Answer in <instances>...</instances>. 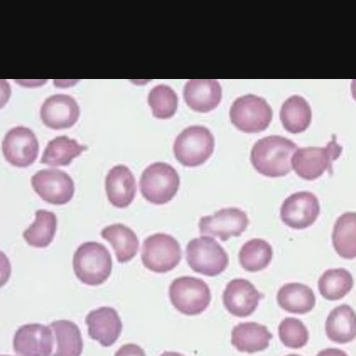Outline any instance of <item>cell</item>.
<instances>
[{"label":"cell","instance_id":"1","mask_svg":"<svg viewBox=\"0 0 356 356\" xmlns=\"http://www.w3.org/2000/svg\"><path fill=\"white\" fill-rule=\"evenodd\" d=\"M298 146L288 138L270 136L258 140L251 151V163L258 173L268 177L289 175Z\"/></svg>","mask_w":356,"mask_h":356},{"label":"cell","instance_id":"2","mask_svg":"<svg viewBox=\"0 0 356 356\" xmlns=\"http://www.w3.org/2000/svg\"><path fill=\"white\" fill-rule=\"evenodd\" d=\"M111 252L100 243L91 242L80 245L73 257V268L76 277L89 286L105 283L112 272Z\"/></svg>","mask_w":356,"mask_h":356},{"label":"cell","instance_id":"3","mask_svg":"<svg viewBox=\"0 0 356 356\" xmlns=\"http://www.w3.org/2000/svg\"><path fill=\"white\" fill-rule=\"evenodd\" d=\"M215 150V138L209 129L201 125L189 126L176 138L175 158L186 168L203 165Z\"/></svg>","mask_w":356,"mask_h":356},{"label":"cell","instance_id":"4","mask_svg":"<svg viewBox=\"0 0 356 356\" xmlns=\"http://www.w3.org/2000/svg\"><path fill=\"white\" fill-rule=\"evenodd\" d=\"M180 187V177L171 165L153 163L143 172L140 188L143 197L156 205L168 204L176 196Z\"/></svg>","mask_w":356,"mask_h":356},{"label":"cell","instance_id":"5","mask_svg":"<svg viewBox=\"0 0 356 356\" xmlns=\"http://www.w3.org/2000/svg\"><path fill=\"white\" fill-rule=\"evenodd\" d=\"M343 147L337 143L336 136L325 147H306L297 150L291 165L298 176L307 181H314L325 171L332 173V163L340 158Z\"/></svg>","mask_w":356,"mask_h":356},{"label":"cell","instance_id":"6","mask_svg":"<svg viewBox=\"0 0 356 356\" xmlns=\"http://www.w3.org/2000/svg\"><path fill=\"white\" fill-rule=\"evenodd\" d=\"M186 260L195 273L210 277L220 275L229 265L226 250L208 236L193 238L188 243Z\"/></svg>","mask_w":356,"mask_h":356},{"label":"cell","instance_id":"7","mask_svg":"<svg viewBox=\"0 0 356 356\" xmlns=\"http://www.w3.org/2000/svg\"><path fill=\"white\" fill-rule=\"evenodd\" d=\"M169 296L172 305L188 316L202 314L211 300L209 285L202 279L193 277L175 279L170 286Z\"/></svg>","mask_w":356,"mask_h":356},{"label":"cell","instance_id":"8","mask_svg":"<svg viewBox=\"0 0 356 356\" xmlns=\"http://www.w3.org/2000/svg\"><path fill=\"white\" fill-rule=\"evenodd\" d=\"M229 116L238 130L245 134H259L271 124L273 110L263 97L247 95L234 102Z\"/></svg>","mask_w":356,"mask_h":356},{"label":"cell","instance_id":"9","mask_svg":"<svg viewBox=\"0 0 356 356\" xmlns=\"http://www.w3.org/2000/svg\"><path fill=\"white\" fill-rule=\"evenodd\" d=\"M179 243L170 234L158 233L145 239L142 248V261L150 271L166 273L172 271L181 261Z\"/></svg>","mask_w":356,"mask_h":356},{"label":"cell","instance_id":"10","mask_svg":"<svg viewBox=\"0 0 356 356\" xmlns=\"http://www.w3.org/2000/svg\"><path fill=\"white\" fill-rule=\"evenodd\" d=\"M31 184L38 196L51 204L64 205L74 196V181L60 170H40L32 177Z\"/></svg>","mask_w":356,"mask_h":356},{"label":"cell","instance_id":"11","mask_svg":"<svg viewBox=\"0 0 356 356\" xmlns=\"http://www.w3.org/2000/svg\"><path fill=\"white\" fill-rule=\"evenodd\" d=\"M250 223L245 212L237 208L223 209L213 216L201 218L200 233L219 238L227 242L232 237H239L245 232Z\"/></svg>","mask_w":356,"mask_h":356},{"label":"cell","instance_id":"12","mask_svg":"<svg viewBox=\"0 0 356 356\" xmlns=\"http://www.w3.org/2000/svg\"><path fill=\"white\" fill-rule=\"evenodd\" d=\"M319 200L311 192H297L286 198L280 209L281 220L294 229L313 225L320 215Z\"/></svg>","mask_w":356,"mask_h":356},{"label":"cell","instance_id":"13","mask_svg":"<svg viewBox=\"0 0 356 356\" xmlns=\"http://www.w3.org/2000/svg\"><path fill=\"white\" fill-rule=\"evenodd\" d=\"M2 147L5 159L16 168H28L38 156V138L32 130L23 126L10 129L6 134Z\"/></svg>","mask_w":356,"mask_h":356},{"label":"cell","instance_id":"14","mask_svg":"<svg viewBox=\"0 0 356 356\" xmlns=\"http://www.w3.org/2000/svg\"><path fill=\"white\" fill-rule=\"evenodd\" d=\"M262 298L264 296L249 280L234 279L227 285L222 301L229 314L235 317L246 318L256 312Z\"/></svg>","mask_w":356,"mask_h":356},{"label":"cell","instance_id":"15","mask_svg":"<svg viewBox=\"0 0 356 356\" xmlns=\"http://www.w3.org/2000/svg\"><path fill=\"white\" fill-rule=\"evenodd\" d=\"M53 330L41 324L20 327L14 337V349L18 356H51L54 348Z\"/></svg>","mask_w":356,"mask_h":356},{"label":"cell","instance_id":"16","mask_svg":"<svg viewBox=\"0 0 356 356\" xmlns=\"http://www.w3.org/2000/svg\"><path fill=\"white\" fill-rule=\"evenodd\" d=\"M79 114L77 102L72 96L63 94L49 97L40 111L43 124L54 130L72 127L77 122Z\"/></svg>","mask_w":356,"mask_h":356},{"label":"cell","instance_id":"17","mask_svg":"<svg viewBox=\"0 0 356 356\" xmlns=\"http://www.w3.org/2000/svg\"><path fill=\"white\" fill-rule=\"evenodd\" d=\"M88 334L103 347H111L122 334L123 325L116 309L103 307L91 312L86 318Z\"/></svg>","mask_w":356,"mask_h":356},{"label":"cell","instance_id":"18","mask_svg":"<svg viewBox=\"0 0 356 356\" xmlns=\"http://www.w3.org/2000/svg\"><path fill=\"white\" fill-rule=\"evenodd\" d=\"M184 99L193 111L209 113L220 105L222 88L214 79L188 80L184 88Z\"/></svg>","mask_w":356,"mask_h":356},{"label":"cell","instance_id":"19","mask_svg":"<svg viewBox=\"0 0 356 356\" xmlns=\"http://www.w3.org/2000/svg\"><path fill=\"white\" fill-rule=\"evenodd\" d=\"M106 191L108 200L116 208L125 209L133 202L136 194V183L127 166L118 165L108 172Z\"/></svg>","mask_w":356,"mask_h":356},{"label":"cell","instance_id":"20","mask_svg":"<svg viewBox=\"0 0 356 356\" xmlns=\"http://www.w3.org/2000/svg\"><path fill=\"white\" fill-rule=\"evenodd\" d=\"M273 337L265 325L256 323H239L232 332V343L240 353L254 354L265 351Z\"/></svg>","mask_w":356,"mask_h":356},{"label":"cell","instance_id":"21","mask_svg":"<svg viewBox=\"0 0 356 356\" xmlns=\"http://www.w3.org/2000/svg\"><path fill=\"white\" fill-rule=\"evenodd\" d=\"M325 334L331 341L337 343L353 341L356 338V313L354 309L347 304L332 309L325 321Z\"/></svg>","mask_w":356,"mask_h":356},{"label":"cell","instance_id":"22","mask_svg":"<svg viewBox=\"0 0 356 356\" xmlns=\"http://www.w3.org/2000/svg\"><path fill=\"white\" fill-rule=\"evenodd\" d=\"M279 306L285 312L305 314L311 312L316 305L313 290L300 283H289L281 286L277 293Z\"/></svg>","mask_w":356,"mask_h":356},{"label":"cell","instance_id":"23","mask_svg":"<svg viewBox=\"0 0 356 356\" xmlns=\"http://www.w3.org/2000/svg\"><path fill=\"white\" fill-rule=\"evenodd\" d=\"M50 327L54 334V353L51 356H80L83 350L81 332L71 321H54Z\"/></svg>","mask_w":356,"mask_h":356},{"label":"cell","instance_id":"24","mask_svg":"<svg viewBox=\"0 0 356 356\" xmlns=\"http://www.w3.org/2000/svg\"><path fill=\"white\" fill-rule=\"evenodd\" d=\"M102 237L111 243L120 263L130 261L139 250V240L131 228L117 223L102 229Z\"/></svg>","mask_w":356,"mask_h":356},{"label":"cell","instance_id":"25","mask_svg":"<svg viewBox=\"0 0 356 356\" xmlns=\"http://www.w3.org/2000/svg\"><path fill=\"white\" fill-rule=\"evenodd\" d=\"M280 120L284 129L292 134H302L311 125L312 111L308 102L298 95L286 99L280 111Z\"/></svg>","mask_w":356,"mask_h":356},{"label":"cell","instance_id":"26","mask_svg":"<svg viewBox=\"0 0 356 356\" xmlns=\"http://www.w3.org/2000/svg\"><path fill=\"white\" fill-rule=\"evenodd\" d=\"M332 239L339 256L346 260L356 258V212H346L338 218Z\"/></svg>","mask_w":356,"mask_h":356},{"label":"cell","instance_id":"27","mask_svg":"<svg viewBox=\"0 0 356 356\" xmlns=\"http://www.w3.org/2000/svg\"><path fill=\"white\" fill-rule=\"evenodd\" d=\"M87 149V146L79 145L76 140L58 136L45 147L41 163L54 168L69 165Z\"/></svg>","mask_w":356,"mask_h":356},{"label":"cell","instance_id":"28","mask_svg":"<svg viewBox=\"0 0 356 356\" xmlns=\"http://www.w3.org/2000/svg\"><path fill=\"white\" fill-rule=\"evenodd\" d=\"M318 285L320 294L325 300L337 301L352 291L354 280L346 268L328 269L320 277Z\"/></svg>","mask_w":356,"mask_h":356},{"label":"cell","instance_id":"29","mask_svg":"<svg viewBox=\"0 0 356 356\" xmlns=\"http://www.w3.org/2000/svg\"><path fill=\"white\" fill-rule=\"evenodd\" d=\"M272 245L266 240L254 238L245 243L239 252V262L245 271L260 272L273 260Z\"/></svg>","mask_w":356,"mask_h":356},{"label":"cell","instance_id":"30","mask_svg":"<svg viewBox=\"0 0 356 356\" xmlns=\"http://www.w3.org/2000/svg\"><path fill=\"white\" fill-rule=\"evenodd\" d=\"M57 227L56 216L53 212L39 210L36 220L23 233L27 243L36 248H45L55 237Z\"/></svg>","mask_w":356,"mask_h":356},{"label":"cell","instance_id":"31","mask_svg":"<svg viewBox=\"0 0 356 356\" xmlns=\"http://www.w3.org/2000/svg\"><path fill=\"white\" fill-rule=\"evenodd\" d=\"M148 104L152 108L154 118L170 119L177 112L178 97L176 92L169 86L158 85L149 93Z\"/></svg>","mask_w":356,"mask_h":356},{"label":"cell","instance_id":"32","mask_svg":"<svg viewBox=\"0 0 356 356\" xmlns=\"http://www.w3.org/2000/svg\"><path fill=\"white\" fill-rule=\"evenodd\" d=\"M280 341L286 348L300 349L307 346L309 332L302 321L295 318H286L279 325Z\"/></svg>","mask_w":356,"mask_h":356},{"label":"cell","instance_id":"33","mask_svg":"<svg viewBox=\"0 0 356 356\" xmlns=\"http://www.w3.org/2000/svg\"><path fill=\"white\" fill-rule=\"evenodd\" d=\"M114 356H147L143 349L135 343H128L120 348Z\"/></svg>","mask_w":356,"mask_h":356},{"label":"cell","instance_id":"34","mask_svg":"<svg viewBox=\"0 0 356 356\" xmlns=\"http://www.w3.org/2000/svg\"><path fill=\"white\" fill-rule=\"evenodd\" d=\"M317 356H348V355L337 348H327L321 351Z\"/></svg>","mask_w":356,"mask_h":356},{"label":"cell","instance_id":"35","mask_svg":"<svg viewBox=\"0 0 356 356\" xmlns=\"http://www.w3.org/2000/svg\"><path fill=\"white\" fill-rule=\"evenodd\" d=\"M351 89L353 99L356 101V79L353 80Z\"/></svg>","mask_w":356,"mask_h":356},{"label":"cell","instance_id":"36","mask_svg":"<svg viewBox=\"0 0 356 356\" xmlns=\"http://www.w3.org/2000/svg\"><path fill=\"white\" fill-rule=\"evenodd\" d=\"M160 356H185L181 353H175V352H165Z\"/></svg>","mask_w":356,"mask_h":356},{"label":"cell","instance_id":"37","mask_svg":"<svg viewBox=\"0 0 356 356\" xmlns=\"http://www.w3.org/2000/svg\"><path fill=\"white\" fill-rule=\"evenodd\" d=\"M286 356H301V355H298L297 354H291V355H286Z\"/></svg>","mask_w":356,"mask_h":356},{"label":"cell","instance_id":"38","mask_svg":"<svg viewBox=\"0 0 356 356\" xmlns=\"http://www.w3.org/2000/svg\"><path fill=\"white\" fill-rule=\"evenodd\" d=\"M1 356H10V355H1Z\"/></svg>","mask_w":356,"mask_h":356}]
</instances>
